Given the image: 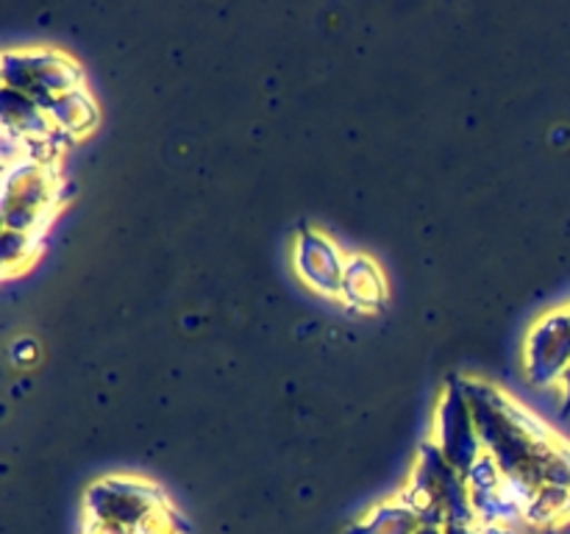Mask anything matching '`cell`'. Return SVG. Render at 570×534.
<instances>
[{"label":"cell","instance_id":"1","mask_svg":"<svg viewBox=\"0 0 570 534\" xmlns=\"http://www.w3.org/2000/svg\"><path fill=\"white\" fill-rule=\"evenodd\" d=\"M59 204V176L53 161L20 156L6 165L3 228L39 234Z\"/></svg>","mask_w":570,"mask_h":534},{"label":"cell","instance_id":"2","mask_svg":"<svg viewBox=\"0 0 570 534\" xmlns=\"http://www.w3.org/2000/svg\"><path fill=\"white\" fill-rule=\"evenodd\" d=\"M3 87L28 95L42 109L65 98L72 89L83 87L81 70L72 59L56 50H6Z\"/></svg>","mask_w":570,"mask_h":534},{"label":"cell","instance_id":"3","mask_svg":"<svg viewBox=\"0 0 570 534\" xmlns=\"http://www.w3.org/2000/svg\"><path fill=\"white\" fill-rule=\"evenodd\" d=\"M570 365V312H551L532 328L527 343V370L534 384L560 382Z\"/></svg>","mask_w":570,"mask_h":534},{"label":"cell","instance_id":"4","mask_svg":"<svg viewBox=\"0 0 570 534\" xmlns=\"http://www.w3.org/2000/svg\"><path fill=\"white\" fill-rule=\"evenodd\" d=\"M468 395L460 389H451L440 406V451L445 459L460 473L471 471L479 462V439H476V421H473Z\"/></svg>","mask_w":570,"mask_h":534},{"label":"cell","instance_id":"5","mask_svg":"<svg viewBox=\"0 0 570 534\" xmlns=\"http://www.w3.org/2000/svg\"><path fill=\"white\" fill-rule=\"evenodd\" d=\"M295 261H298V270L312 287H317L321 293L337 295L343 293V276H345V261L340 259L337 248L328 243L326 237H321L317 231L306 228L298 239V248H295Z\"/></svg>","mask_w":570,"mask_h":534},{"label":"cell","instance_id":"6","mask_svg":"<svg viewBox=\"0 0 570 534\" xmlns=\"http://www.w3.org/2000/svg\"><path fill=\"white\" fill-rule=\"evenodd\" d=\"M384 278L379 267L371 259H356L345 261V276H343V295L348 304L360 306V309H376L384 300Z\"/></svg>","mask_w":570,"mask_h":534},{"label":"cell","instance_id":"7","mask_svg":"<svg viewBox=\"0 0 570 534\" xmlns=\"http://www.w3.org/2000/svg\"><path fill=\"white\" fill-rule=\"evenodd\" d=\"M48 117L50 122L56 126V131L59 134H72V137H81V134H87L89 128L95 126V120H98V111H95V103L92 98L87 95V89H72V92H67L65 98L53 100V103L48 106Z\"/></svg>","mask_w":570,"mask_h":534},{"label":"cell","instance_id":"8","mask_svg":"<svg viewBox=\"0 0 570 534\" xmlns=\"http://www.w3.org/2000/svg\"><path fill=\"white\" fill-rule=\"evenodd\" d=\"M37 245H39V234L3 228V267H6V273L20 270L22 265H28V261H31V256L37 254Z\"/></svg>","mask_w":570,"mask_h":534},{"label":"cell","instance_id":"9","mask_svg":"<svg viewBox=\"0 0 570 534\" xmlns=\"http://www.w3.org/2000/svg\"><path fill=\"white\" fill-rule=\"evenodd\" d=\"M560 382H562V393H566V406H562V412H570V365L566 367Z\"/></svg>","mask_w":570,"mask_h":534},{"label":"cell","instance_id":"10","mask_svg":"<svg viewBox=\"0 0 570 534\" xmlns=\"http://www.w3.org/2000/svg\"><path fill=\"white\" fill-rule=\"evenodd\" d=\"M568 312H570V309H568Z\"/></svg>","mask_w":570,"mask_h":534}]
</instances>
